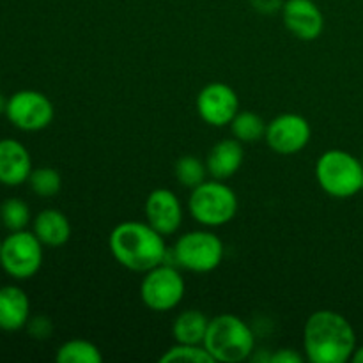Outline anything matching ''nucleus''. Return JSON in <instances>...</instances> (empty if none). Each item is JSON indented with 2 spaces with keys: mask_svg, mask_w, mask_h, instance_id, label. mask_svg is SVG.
I'll list each match as a JSON object with an SVG mask.
<instances>
[{
  "mask_svg": "<svg viewBox=\"0 0 363 363\" xmlns=\"http://www.w3.org/2000/svg\"><path fill=\"white\" fill-rule=\"evenodd\" d=\"M357 350V333L342 314L318 311L303 328V353L312 363H346Z\"/></svg>",
  "mask_w": 363,
  "mask_h": 363,
  "instance_id": "obj_1",
  "label": "nucleus"
},
{
  "mask_svg": "<svg viewBox=\"0 0 363 363\" xmlns=\"http://www.w3.org/2000/svg\"><path fill=\"white\" fill-rule=\"evenodd\" d=\"M110 254L123 268L145 273L167 262L169 248L165 236L147 222H123L113 227L108 236Z\"/></svg>",
  "mask_w": 363,
  "mask_h": 363,
  "instance_id": "obj_2",
  "label": "nucleus"
},
{
  "mask_svg": "<svg viewBox=\"0 0 363 363\" xmlns=\"http://www.w3.org/2000/svg\"><path fill=\"white\" fill-rule=\"evenodd\" d=\"M202 344L215 362L240 363L254 354L255 335L241 318L234 314H220L209 319Z\"/></svg>",
  "mask_w": 363,
  "mask_h": 363,
  "instance_id": "obj_3",
  "label": "nucleus"
},
{
  "mask_svg": "<svg viewBox=\"0 0 363 363\" xmlns=\"http://www.w3.org/2000/svg\"><path fill=\"white\" fill-rule=\"evenodd\" d=\"M315 179L325 194L350 199L363 186V162L342 149H330L315 163Z\"/></svg>",
  "mask_w": 363,
  "mask_h": 363,
  "instance_id": "obj_4",
  "label": "nucleus"
},
{
  "mask_svg": "<svg viewBox=\"0 0 363 363\" xmlns=\"http://www.w3.org/2000/svg\"><path fill=\"white\" fill-rule=\"evenodd\" d=\"M188 209L195 222L215 229L229 223L238 213V195L225 181H204L191 190Z\"/></svg>",
  "mask_w": 363,
  "mask_h": 363,
  "instance_id": "obj_5",
  "label": "nucleus"
},
{
  "mask_svg": "<svg viewBox=\"0 0 363 363\" xmlns=\"http://www.w3.org/2000/svg\"><path fill=\"white\" fill-rule=\"evenodd\" d=\"M174 261L179 268L191 273H211L222 264L225 247L211 230H190L176 241Z\"/></svg>",
  "mask_w": 363,
  "mask_h": 363,
  "instance_id": "obj_6",
  "label": "nucleus"
},
{
  "mask_svg": "<svg viewBox=\"0 0 363 363\" xmlns=\"http://www.w3.org/2000/svg\"><path fill=\"white\" fill-rule=\"evenodd\" d=\"M186 284L177 266L163 262L144 273L140 298L152 312H169L183 301Z\"/></svg>",
  "mask_w": 363,
  "mask_h": 363,
  "instance_id": "obj_7",
  "label": "nucleus"
},
{
  "mask_svg": "<svg viewBox=\"0 0 363 363\" xmlns=\"http://www.w3.org/2000/svg\"><path fill=\"white\" fill-rule=\"evenodd\" d=\"M43 247L34 233L14 230L2 241L0 266L13 279H32L43 266Z\"/></svg>",
  "mask_w": 363,
  "mask_h": 363,
  "instance_id": "obj_8",
  "label": "nucleus"
},
{
  "mask_svg": "<svg viewBox=\"0 0 363 363\" xmlns=\"http://www.w3.org/2000/svg\"><path fill=\"white\" fill-rule=\"evenodd\" d=\"M6 117L18 130L41 131L52 124L55 108L46 94L32 89H23L7 98Z\"/></svg>",
  "mask_w": 363,
  "mask_h": 363,
  "instance_id": "obj_9",
  "label": "nucleus"
},
{
  "mask_svg": "<svg viewBox=\"0 0 363 363\" xmlns=\"http://www.w3.org/2000/svg\"><path fill=\"white\" fill-rule=\"evenodd\" d=\"M312 138L311 123L300 113H282L269 121L264 140L273 152L282 156L298 155Z\"/></svg>",
  "mask_w": 363,
  "mask_h": 363,
  "instance_id": "obj_10",
  "label": "nucleus"
},
{
  "mask_svg": "<svg viewBox=\"0 0 363 363\" xmlns=\"http://www.w3.org/2000/svg\"><path fill=\"white\" fill-rule=\"evenodd\" d=\"M197 112L209 126H229L240 112V98L230 85L213 82L197 94Z\"/></svg>",
  "mask_w": 363,
  "mask_h": 363,
  "instance_id": "obj_11",
  "label": "nucleus"
},
{
  "mask_svg": "<svg viewBox=\"0 0 363 363\" xmlns=\"http://www.w3.org/2000/svg\"><path fill=\"white\" fill-rule=\"evenodd\" d=\"M145 220L162 236H172L183 223V206L169 188H156L145 199Z\"/></svg>",
  "mask_w": 363,
  "mask_h": 363,
  "instance_id": "obj_12",
  "label": "nucleus"
},
{
  "mask_svg": "<svg viewBox=\"0 0 363 363\" xmlns=\"http://www.w3.org/2000/svg\"><path fill=\"white\" fill-rule=\"evenodd\" d=\"M282 18L287 30L301 41H314L325 30V14L314 0H286Z\"/></svg>",
  "mask_w": 363,
  "mask_h": 363,
  "instance_id": "obj_13",
  "label": "nucleus"
},
{
  "mask_svg": "<svg viewBox=\"0 0 363 363\" xmlns=\"http://www.w3.org/2000/svg\"><path fill=\"white\" fill-rule=\"evenodd\" d=\"M32 172V158L28 149L14 138L0 140V184L20 186L27 183Z\"/></svg>",
  "mask_w": 363,
  "mask_h": 363,
  "instance_id": "obj_14",
  "label": "nucleus"
},
{
  "mask_svg": "<svg viewBox=\"0 0 363 363\" xmlns=\"http://www.w3.org/2000/svg\"><path fill=\"white\" fill-rule=\"evenodd\" d=\"M30 319V300L18 286L0 287V330L18 332Z\"/></svg>",
  "mask_w": 363,
  "mask_h": 363,
  "instance_id": "obj_15",
  "label": "nucleus"
},
{
  "mask_svg": "<svg viewBox=\"0 0 363 363\" xmlns=\"http://www.w3.org/2000/svg\"><path fill=\"white\" fill-rule=\"evenodd\" d=\"M245 151L238 138H223L216 142L206 158L208 174L213 179L225 181L233 177L243 165Z\"/></svg>",
  "mask_w": 363,
  "mask_h": 363,
  "instance_id": "obj_16",
  "label": "nucleus"
},
{
  "mask_svg": "<svg viewBox=\"0 0 363 363\" xmlns=\"http://www.w3.org/2000/svg\"><path fill=\"white\" fill-rule=\"evenodd\" d=\"M45 247H64L71 238L69 218L59 209H43L34 218V230Z\"/></svg>",
  "mask_w": 363,
  "mask_h": 363,
  "instance_id": "obj_17",
  "label": "nucleus"
},
{
  "mask_svg": "<svg viewBox=\"0 0 363 363\" xmlns=\"http://www.w3.org/2000/svg\"><path fill=\"white\" fill-rule=\"evenodd\" d=\"M208 326L209 319L206 318L204 312L197 311V308H188L174 319V340L179 344H202Z\"/></svg>",
  "mask_w": 363,
  "mask_h": 363,
  "instance_id": "obj_18",
  "label": "nucleus"
},
{
  "mask_svg": "<svg viewBox=\"0 0 363 363\" xmlns=\"http://www.w3.org/2000/svg\"><path fill=\"white\" fill-rule=\"evenodd\" d=\"M55 360L59 363H101V350L91 340L71 339L57 350Z\"/></svg>",
  "mask_w": 363,
  "mask_h": 363,
  "instance_id": "obj_19",
  "label": "nucleus"
},
{
  "mask_svg": "<svg viewBox=\"0 0 363 363\" xmlns=\"http://www.w3.org/2000/svg\"><path fill=\"white\" fill-rule=\"evenodd\" d=\"M229 126L234 138H238L241 144L243 142L250 144V142H259L261 138H264L268 124L259 113L250 112V110H243V112L240 110Z\"/></svg>",
  "mask_w": 363,
  "mask_h": 363,
  "instance_id": "obj_20",
  "label": "nucleus"
},
{
  "mask_svg": "<svg viewBox=\"0 0 363 363\" xmlns=\"http://www.w3.org/2000/svg\"><path fill=\"white\" fill-rule=\"evenodd\" d=\"M174 176L181 186L194 190L195 186L206 181L208 167H206V162L195 158V156H181L174 165Z\"/></svg>",
  "mask_w": 363,
  "mask_h": 363,
  "instance_id": "obj_21",
  "label": "nucleus"
},
{
  "mask_svg": "<svg viewBox=\"0 0 363 363\" xmlns=\"http://www.w3.org/2000/svg\"><path fill=\"white\" fill-rule=\"evenodd\" d=\"M0 222L7 230H23L30 223V208L25 201L11 197L0 204Z\"/></svg>",
  "mask_w": 363,
  "mask_h": 363,
  "instance_id": "obj_22",
  "label": "nucleus"
},
{
  "mask_svg": "<svg viewBox=\"0 0 363 363\" xmlns=\"http://www.w3.org/2000/svg\"><path fill=\"white\" fill-rule=\"evenodd\" d=\"M27 183L38 197L50 199L55 197L60 191V188H62V177L52 167H39V169H32Z\"/></svg>",
  "mask_w": 363,
  "mask_h": 363,
  "instance_id": "obj_23",
  "label": "nucleus"
},
{
  "mask_svg": "<svg viewBox=\"0 0 363 363\" xmlns=\"http://www.w3.org/2000/svg\"><path fill=\"white\" fill-rule=\"evenodd\" d=\"M162 363L169 362H184V363H215L211 354L204 347V344H179L176 342L172 347L165 351L160 358Z\"/></svg>",
  "mask_w": 363,
  "mask_h": 363,
  "instance_id": "obj_24",
  "label": "nucleus"
},
{
  "mask_svg": "<svg viewBox=\"0 0 363 363\" xmlns=\"http://www.w3.org/2000/svg\"><path fill=\"white\" fill-rule=\"evenodd\" d=\"M25 328L28 330L32 339H38V340H45L52 335L53 332V325L46 315H35V318L28 319L27 326Z\"/></svg>",
  "mask_w": 363,
  "mask_h": 363,
  "instance_id": "obj_25",
  "label": "nucleus"
},
{
  "mask_svg": "<svg viewBox=\"0 0 363 363\" xmlns=\"http://www.w3.org/2000/svg\"><path fill=\"white\" fill-rule=\"evenodd\" d=\"M307 360L305 354H300L298 351L286 347V350H279L277 353L272 354L269 362L272 363H303Z\"/></svg>",
  "mask_w": 363,
  "mask_h": 363,
  "instance_id": "obj_26",
  "label": "nucleus"
},
{
  "mask_svg": "<svg viewBox=\"0 0 363 363\" xmlns=\"http://www.w3.org/2000/svg\"><path fill=\"white\" fill-rule=\"evenodd\" d=\"M351 360H353L354 363H363V346H357V350H354Z\"/></svg>",
  "mask_w": 363,
  "mask_h": 363,
  "instance_id": "obj_27",
  "label": "nucleus"
},
{
  "mask_svg": "<svg viewBox=\"0 0 363 363\" xmlns=\"http://www.w3.org/2000/svg\"><path fill=\"white\" fill-rule=\"evenodd\" d=\"M6 106H7V99L4 98V94L0 92V116H2V113H6Z\"/></svg>",
  "mask_w": 363,
  "mask_h": 363,
  "instance_id": "obj_28",
  "label": "nucleus"
},
{
  "mask_svg": "<svg viewBox=\"0 0 363 363\" xmlns=\"http://www.w3.org/2000/svg\"><path fill=\"white\" fill-rule=\"evenodd\" d=\"M0 248H2V241H0Z\"/></svg>",
  "mask_w": 363,
  "mask_h": 363,
  "instance_id": "obj_29",
  "label": "nucleus"
},
{
  "mask_svg": "<svg viewBox=\"0 0 363 363\" xmlns=\"http://www.w3.org/2000/svg\"><path fill=\"white\" fill-rule=\"evenodd\" d=\"M362 162H363V156H362Z\"/></svg>",
  "mask_w": 363,
  "mask_h": 363,
  "instance_id": "obj_30",
  "label": "nucleus"
},
{
  "mask_svg": "<svg viewBox=\"0 0 363 363\" xmlns=\"http://www.w3.org/2000/svg\"><path fill=\"white\" fill-rule=\"evenodd\" d=\"M362 191H363V186H362Z\"/></svg>",
  "mask_w": 363,
  "mask_h": 363,
  "instance_id": "obj_31",
  "label": "nucleus"
}]
</instances>
